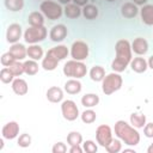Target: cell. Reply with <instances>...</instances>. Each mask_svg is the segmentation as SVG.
Here are the masks:
<instances>
[{"label":"cell","instance_id":"6da1fadb","mask_svg":"<svg viewBox=\"0 0 153 153\" xmlns=\"http://www.w3.org/2000/svg\"><path fill=\"white\" fill-rule=\"evenodd\" d=\"M115 51L116 56L111 62V68L114 72L121 73L128 67V65H130V61L133 59L131 44L128 39H118L115 44Z\"/></svg>","mask_w":153,"mask_h":153},{"label":"cell","instance_id":"7a4b0ae2","mask_svg":"<svg viewBox=\"0 0 153 153\" xmlns=\"http://www.w3.org/2000/svg\"><path fill=\"white\" fill-rule=\"evenodd\" d=\"M114 131L116 136L128 146H136L140 142V134L136 128L123 120H120L115 123Z\"/></svg>","mask_w":153,"mask_h":153},{"label":"cell","instance_id":"3957f363","mask_svg":"<svg viewBox=\"0 0 153 153\" xmlns=\"http://www.w3.org/2000/svg\"><path fill=\"white\" fill-rule=\"evenodd\" d=\"M63 74L68 78L73 79H80L84 78L87 73V67L82 61H76V60H69L63 65Z\"/></svg>","mask_w":153,"mask_h":153},{"label":"cell","instance_id":"277c9868","mask_svg":"<svg viewBox=\"0 0 153 153\" xmlns=\"http://www.w3.org/2000/svg\"><path fill=\"white\" fill-rule=\"evenodd\" d=\"M123 84V79L120 75V73L117 72H112L105 75V78L102 81V91L104 94L110 96L114 92L118 91L122 87Z\"/></svg>","mask_w":153,"mask_h":153},{"label":"cell","instance_id":"5b68a950","mask_svg":"<svg viewBox=\"0 0 153 153\" xmlns=\"http://www.w3.org/2000/svg\"><path fill=\"white\" fill-rule=\"evenodd\" d=\"M39 10L49 20L60 19L63 13V8L61 7V5L51 0H43L39 5Z\"/></svg>","mask_w":153,"mask_h":153},{"label":"cell","instance_id":"8992f818","mask_svg":"<svg viewBox=\"0 0 153 153\" xmlns=\"http://www.w3.org/2000/svg\"><path fill=\"white\" fill-rule=\"evenodd\" d=\"M48 30L43 26H29L24 32V41L29 44H36L47 38Z\"/></svg>","mask_w":153,"mask_h":153},{"label":"cell","instance_id":"52a82bcc","mask_svg":"<svg viewBox=\"0 0 153 153\" xmlns=\"http://www.w3.org/2000/svg\"><path fill=\"white\" fill-rule=\"evenodd\" d=\"M71 56L73 60H76V61H84L88 57V53H90V49H88V45L86 42L84 41H75L73 42L72 47H71Z\"/></svg>","mask_w":153,"mask_h":153},{"label":"cell","instance_id":"ba28073f","mask_svg":"<svg viewBox=\"0 0 153 153\" xmlns=\"http://www.w3.org/2000/svg\"><path fill=\"white\" fill-rule=\"evenodd\" d=\"M61 112L65 120L67 121H75L79 117V109L74 100L67 99L63 100L61 104Z\"/></svg>","mask_w":153,"mask_h":153},{"label":"cell","instance_id":"9c48e42d","mask_svg":"<svg viewBox=\"0 0 153 153\" xmlns=\"http://www.w3.org/2000/svg\"><path fill=\"white\" fill-rule=\"evenodd\" d=\"M96 140L102 147H106L112 140V130L108 124H100L96 129Z\"/></svg>","mask_w":153,"mask_h":153},{"label":"cell","instance_id":"30bf717a","mask_svg":"<svg viewBox=\"0 0 153 153\" xmlns=\"http://www.w3.org/2000/svg\"><path fill=\"white\" fill-rule=\"evenodd\" d=\"M23 35V31H22V26L17 23H13L11 25H8L7 30H6V41L11 44L13 43H17L20 37Z\"/></svg>","mask_w":153,"mask_h":153},{"label":"cell","instance_id":"8fae6325","mask_svg":"<svg viewBox=\"0 0 153 153\" xmlns=\"http://www.w3.org/2000/svg\"><path fill=\"white\" fill-rule=\"evenodd\" d=\"M1 134H2V137H4V139L13 140V139L17 137L18 134H19V124H18L16 121H10V122H7V123L2 127Z\"/></svg>","mask_w":153,"mask_h":153},{"label":"cell","instance_id":"7c38bea8","mask_svg":"<svg viewBox=\"0 0 153 153\" xmlns=\"http://www.w3.org/2000/svg\"><path fill=\"white\" fill-rule=\"evenodd\" d=\"M67 26L63 25V24H57V25H54L51 29H50V32H49V37L53 42H62L66 37H67Z\"/></svg>","mask_w":153,"mask_h":153},{"label":"cell","instance_id":"4fadbf2b","mask_svg":"<svg viewBox=\"0 0 153 153\" xmlns=\"http://www.w3.org/2000/svg\"><path fill=\"white\" fill-rule=\"evenodd\" d=\"M131 50L139 56L145 55L148 51V42L143 37H136L131 43Z\"/></svg>","mask_w":153,"mask_h":153},{"label":"cell","instance_id":"5bb4252c","mask_svg":"<svg viewBox=\"0 0 153 153\" xmlns=\"http://www.w3.org/2000/svg\"><path fill=\"white\" fill-rule=\"evenodd\" d=\"M11 55L17 60V61H22L24 60L26 56H27V48L24 47V44L22 43H13L11 47H10V50Z\"/></svg>","mask_w":153,"mask_h":153},{"label":"cell","instance_id":"9a60e30c","mask_svg":"<svg viewBox=\"0 0 153 153\" xmlns=\"http://www.w3.org/2000/svg\"><path fill=\"white\" fill-rule=\"evenodd\" d=\"M137 13H139V8L137 5H135L134 2H124L121 6V14L127 19L135 18Z\"/></svg>","mask_w":153,"mask_h":153},{"label":"cell","instance_id":"2e32d148","mask_svg":"<svg viewBox=\"0 0 153 153\" xmlns=\"http://www.w3.org/2000/svg\"><path fill=\"white\" fill-rule=\"evenodd\" d=\"M11 84H12V90H13V92H14L16 94H18V96H24V94H26L27 91H29L27 82H26L24 79L19 78V76L16 78Z\"/></svg>","mask_w":153,"mask_h":153},{"label":"cell","instance_id":"e0dca14e","mask_svg":"<svg viewBox=\"0 0 153 153\" xmlns=\"http://www.w3.org/2000/svg\"><path fill=\"white\" fill-rule=\"evenodd\" d=\"M63 13H65V16L67 17V18H69V19H76V18H79L81 14H82V11H81V8H80V6L79 5H76V4H67V5H65V8H63Z\"/></svg>","mask_w":153,"mask_h":153},{"label":"cell","instance_id":"ac0fdd59","mask_svg":"<svg viewBox=\"0 0 153 153\" xmlns=\"http://www.w3.org/2000/svg\"><path fill=\"white\" fill-rule=\"evenodd\" d=\"M140 17L146 25H153V5L146 4L140 10Z\"/></svg>","mask_w":153,"mask_h":153},{"label":"cell","instance_id":"d6986e66","mask_svg":"<svg viewBox=\"0 0 153 153\" xmlns=\"http://www.w3.org/2000/svg\"><path fill=\"white\" fill-rule=\"evenodd\" d=\"M47 99L50 103H59L63 99V91L57 86H51L47 90Z\"/></svg>","mask_w":153,"mask_h":153},{"label":"cell","instance_id":"ffe728a7","mask_svg":"<svg viewBox=\"0 0 153 153\" xmlns=\"http://www.w3.org/2000/svg\"><path fill=\"white\" fill-rule=\"evenodd\" d=\"M48 53H50V54H51L54 57H56L59 61H61V60H65V59L68 56L69 50H68L67 45L59 44V45L53 47L51 49H49V50H48Z\"/></svg>","mask_w":153,"mask_h":153},{"label":"cell","instance_id":"44dd1931","mask_svg":"<svg viewBox=\"0 0 153 153\" xmlns=\"http://www.w3.org/2000/svg\"><path fill=\"white\" fill-rule=\"evenodd\" d=\"M130 67L135 73H143L146 72V69L148 68V63L147 60H145L143 57H134L130 61Z\"/></svg>","mask_w":153,"mask_h":153},{"label":"cell","instance_id":"7402d4cb","mask_svg":"<svg viewBox=\"0 0 153 153\" xmlns=\"http://www.w3.org/2000/svg\"><path fill=\"white\" fill-rule=\"evenodd\" d=\"M59 62H60V61H59L56 57H54L50 53L47 51L45 56L42 59V67H43V69H45V71H54V69L57 67Z\"/></svg>","mask_w":153,"mask_h":153},{"label":"cell","instance_id":"603a6c76","mask_svg":"<svg viewBox=\"0 0 153 153\" xmlns=\"http://www.w3.org/2000/svg\"><path fill=\"white\" fill-rule=\"evenodd\" d=\"M65 91L69 94H76L81 91V82L79 81V79L71 78L65 84Z\"/></svg>","mask_w":153,"mask_h":153},{"label":"cell","instance_id":"cb8c5ba5","mask_svg":"<svg viewBox=\"0 0 153 153\" xmlns=\"http://www.w3.org/2000/svg\"><path fill=\"white\" fill-rule=\"evenodd\" d=\"M27 23L30 26H43L44 25V14L38 11H33L27 17Z\"/></svg>","mask_w":153,"mask_h":153},{"label":"cell","instance_id":"d4e9b609","mask_svg":"<svg viewBox=\"0 0 153 153\" xmlns=\"http://www.w3.org/2000/svg\"><path fill=\"white\" fill-rule=\"evenodd\" d=\"M27 56L32 60H41L44 57V53H43V49L41 45H38L37 43L36 44H30L27 47Z\"/></svg>","mask_w":153,"mask_h":153},{"label":"cell","instance_id":"484cf974","mask_svg":"<svg viewBox=\"0 0 153 153\" xmlns=\"http://www.w3.org/2000/svg\"><path fill=\"white\" fill-rule=\"evenodd\" d=\"M81 11H82V16L85 19L93 20L98 17V7L93 4H87V5L82 6Z\"/></svg>","mask_w":153,"mask_h":153},{"label":"cell","instance_id":"4316f807","mask_svg":"<svg viewBox=\"0 0 153 153\" xmlns=\"http://www.w3.org/2000/svg\"><path fill=\"white\" fill-rule=\"evenodd\" d=\"M99 103V96L96 93H86L81 97V104L85 108H93L98 105Z\"/></svg>","mask_w":153,"mask_h":153},{"label":"cell","instance_id":"83f0119b","mask_svg":"<svg viewBox=\"0 0 153 153\" xmlns=\"http://www.w3.org/2000/svg\"><path fill=\"white\" fill-rule=\"evenodd\" d=\"M130 124L133 127H135L136 129L137 128H143L145 124H146V116L141 112H133L130 115Z\"/></svg>","mask_w":153,"mask_h":153},{"label":"cell","instance_id":"f1b7e54d","mask_svg":"<svg viewBox=\"0 0 153 153\" xmlns=\"http://www.w3.org/2000/svg\"><path fill=\"white\" fill-rule=\"evenodd\" d=\"M90 78L96 82L103 81V79L105 78V69L102 66H93L90 69Z\"/></svg>","mask_w":153,"mask_h":153},{"label":"cell","instance_id":"f546056e","mask_svg":"<svg viewBox=\"0 0 153 153\" xmlns=\"http://www.w3.org/2000/svg\"><path fill=\"white\" fill-rule=\"evenodd\" d=\"M23 63H24V73L27 74V75H35L39 69L38 62L36 60L30 59V60H27V61H25Z\"/></svg>","mask_w":153,"mask_h":153},{"label":"cell","instance_id":"4dcf8cb0","mask_svg":"<svg viewBox=\"0 0 153 153\" xmlns=\"http://www.w3.org/2000/svg\"><path fill=\"white\" fill-rule=\"evenodd\" d=\"M4 4L11 12H19L24 7V0H4Z\"/></svg>","mask_w":153,"mask_h":153},{"label":"cell","instance_id":"1f68e13d","mask_svg":"<svg viewBox=\"0 0 153 153\" xmlns=\"http://www.w3.org/2000/svg\"><path fill=\"white\" fill-rule=\"evenodd\" d=\"M80 117H81V121H82L84 123L90 124V123H93V122L96 121V118H97V114H96L91 108H88V109H86L85 111L81 112Z\"/></svg>","mask_w":153,"mask_h":153},{"label":"cell","instance_id":"d6a6232c","mask_svg":"<svg viewBox=\"0 0 153 153\" xmlns=\"http://www.w3.org/2000/svg\"><path fill=\"white\" fill-rule=\"evenodd\" d=\"M0 80L4 84H10L14 80V74L11 72V69L8 67H4L0 71Z\"/></svg>","mask_w":153,"mask_h":153},{"label":"cell","instance_id":"836d02e7","mask_svg":"<svg viewBox=\"0 0 153 153\" xmlns=\"http://www.w3.org/2000/svg\"><path fill=\"white\" fill-rule=\"evenodd\" d=\"M82 142V135L79 131H71L67 135V143L69 146L73 145H80Z\"/></svg>","mask_w":153,"mask_h":153},{"label":"cell","instance_id":"e575fe53","mask_svg":"<svg viewBox=\"0 0 153 153\" xmlns=\"http://www.w3.org/2000/svg\"><path fill=\"white\" fill-rule=\"evenodd\" d=\"M105 149H106L108 153H118L122 149V143L118 139H112L110 141V143H108Z\"/></svg>","mask_w":153,"mask_h":153},{"label":"cell","instance_id":"d590c367","mask_svg":"<svg viewBox=\"0 0 153 153\" xmlns=\"http://www.w3.org/2000/svg\"><path fill=\"white\" fill-rule=\"evenodd\" d=\"M8 68L14 74V76H20L24 73V63H22L20 61H14Z\"/></svg>","mask_w":153,"mask_h":153},{"label":"cell","instance_id":"8d00e7d4","mask_svg":"<svg viewBox=\"0 0 153 153\" xmlns=\"http://www.w3.org/2000/svg\"><path fill=\"white\" fill-rule=\"evenodd\" d=\"M17 143H18L19 147L26 148V147H29L31 145V136L29 134H26V133L20 134L19 137H18V140H17Z\"/></svg>","mask_w":153,"mask_h":153},{"label":"cell","instance_id":"74e56055","mask_svg":"<svg viewBox=\"0 0 153 153\" xmlns=\"http://www.w3.org/2000/svg\"><path fill=\"white\" fill-rule=\"evenodd\" d=\"M82 149H84V152H86V153H96V152L98 151V147H97V145H96L94 141H92V140H86V141H84V143H82Z\"/></svg>","mask_w":153,"mask_h":153},{"label":"cell","instance_id":"f35d334b","mask_svg":"<svg viewBox=\"0 0 153 153\" xmlns=\"http://www.w3.org/2000/svg\"><path fill=\"white\" fill-rule=\"evenodd\" d=\"M0 61H1V65H2L4 67H10V66H11L14 61H17V60L11 55V53H10V51H7V53H5V54H2V55H1Z\"/></svg>","mask_w":153,"mask_h":153},{"label":"cell","instance_id":"ab89813d","mask_svg":"<svg viewBox=\"0 0 153 153\" xmlns=\"http://www.w3.org/2000/svg\"><path fill=\"white\" fill-rule=\"evenodd\" d=\"M53 153H66L67 152V146L63 142H56L53 148H51Z\"/></svg>","mask_w":153,"mask_h":153},{"label":"cell","instance_id":"60d3db41","mask_svg":"<svg viewBox=\"0 0 153 153\" xmlns=\"http://www.w3.org/2000/svg\"><path fill=\"white\" fill-rule=\"evenodd\" d=\"M143 134L146 137H153V122L146 123L143 127Z\"/></svg>","mask_w":153,"mask_h":153},{"label":"cell","instance_id":"b9f144b4","mask_svg":"<svg viewBox=\"0 0 153 153\" xmlns=\"http://www.w3.org/2000/svg\"><path fill=\"white\" fill-rule=\"evenodd\" d=\"M82 152H84V149L80 145H73L69 148V153H82Z\"/></svg>","mask_w":153,"mask_h":153},{"label":"cell","instance_id":"7bdbcfd3","mask_svg":"<svg viewBox=\"0 0 153 153\" xmlns=\"http://www.w3.org/2000/svg\"><path fill=\"white\" fill-rule=\"evenodd\" d=\"M72 1H73L74 4H76V5H79L80 7L87 5V2H88V0H72Z\"/></svg>","mask_w":153,"mask_h":153},{"label":"cell","instance_id":"ee69618b","mask_svg":"<svg viewBox=\"0 0 153 153\" xmlns=\"http://www.w3.org/2000/svg\"><path fill=\"white\" fill-rule=\"evenodd\" d=\"M133 2L135 5H137V6H143V5H146L147 0H133Z\"/></svg>","mask_w":153,"mask_h":153},{"label":"cell","instance_id":"f6af8a7d","mask_svg":"<svg viewBox=\"0 0 153 153\" xmlns=\"http://www.w3.org/2000/svg\"><path fill=\"white\" fill-rule=\"evenodd\" d=\"M147 63H148V68L153 69V55H152V56H149V59L147 60Z\"/></svg>","mask_w":153,"mask_h":153},{"label":"cell","instance_id":"bcb514c9","mask_svg":"<svg viewBox=\"0 0 153 153\" xmlns=\"http://www.w3.org/2000/svg\"><path fill=\"white\" fill-rule=\"evenodd\" d=\"M60 4H62V5H67V4H69L72 0H57Z\"/></svg>","mask_w":153,"mask_h":153},{"label":"cell","instance_id":"7dc6e473","mask_svg":"<svg viewBox=\"0 0 153 153\" xmlns=\"http://www.w3.org/2000/svg\"><path fill=\"white\" fill-rule=\"evenodd\" d=\"M123 152H124V153H135V149H130V148H127V149H124Z\"/></svg>","mask_w":153,"mask_h":153},{"label":"cell","instance_id":"c3c4849f","mask_svg":"<svg viewBox=\"0 0 153 153\" xmlns=\"http://www.w3.org/2000/svg\"><path fill=\"white\" fill-rule=\"evenodd\" d=\"M147 152H148V153H153V142H152L151 146L147 148Z\"/></svg>","mask_w":153,"mask_h":153},{"label":"cell","instance_id":"681fc988","mask_svg":"<svg viewBox=\"0 0 153 153\" xmlns=\"http://www.w3.org/2000/svg\"><path fill=\"white\" fill-rule=\"evenodd\" d=\"M4 148V137L2 139H0V151Z\"/></svg>","mask_w":153,"mask_h":153},{"label":"cell","instance_id":"f907efd6","mask_svg":"<svg viewBox=\"0 0 153 153\" xmlns=\"http://www.w3.org/2000/svg\"><path fill=\"white\" fill-rule=\"evenodd\" d=\"M106 1H109V2H112V1H115V0H106Z\"/></svg>","mask_w":153,"mask_h":153}]
</instances>
